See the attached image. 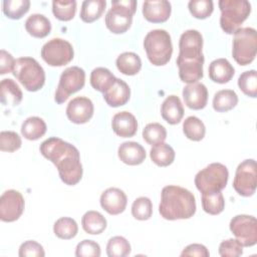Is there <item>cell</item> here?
Here are the masks:
<instances>
[{
    "mask_svg": "<svg viewBox=\"0 0 257 257\" xmlns=\"http://www.w3.org/2000/svg\"><path fill=\"white\" fill-rule=\"evenodd\" d=\"M40 153L57 168L61 181L68 185H76L82 178V165L78 150L60 138L51 137L40 145Z\"/></svg>",
    "mask_w": 257,
    "mask_h": 257,
    "instance_id": "6da1fadb",
    "label": "cell"
},
{
    "mask_svg": "<svg viewBox=\"0 0 257 257\" xmlns=\"http://www.w3.org/2000/svg\"><path fill=\"white\" fill-rule=\"evenodd\" d=\"M196 199L189 190L175 185L163 188L159 212L166 220L189 219L196 213Z\"/></svg>",
    "mask_w": 257,
    "mask_h": 257,
    "instance_id": "7a4b0ae2",
    "label": "cell"
},
{
    "mask_svg": "<svg viewBox=\"0 0 257 257\" xmlns=\"http://www.w3.org/2000/svg\"><path fill=\"white\" fill-rule=\"evenodd\" d=\"M144 48L148 59L153 65L161 66L167 64L173 54L170 33L164 29L151 30L144 39Z\"/></svg>",
    "mask_w": 257,
    "mask_h": 257,
    "instance_id": "3957f363",
    "label": "cell"
},
{
    "mask_svg": "<svg viewBox=\"0 0 257 257\" xmlns=\"http://www.w3.org/2000/svg\"><path fill=\"white\" fill-rule=\"evenodd\" d=\"M220 26L227 34L235 33L251 12V4L247 0H220Z\"/></svg>",
    "mask_w": 257,
    "mask_h": 257,
    "instance_id": "277c9868",
    "label": "cell"
},
{
    "mask_svg": "<svg viewBox=\"0 0 257 257\" xmlns=\"http://www.w3.org/2000/svg\"><path fill=\"white\" fill-rule=\"evenodd\" d=\"M12 72L28 91H37L44 85V69L32 57L17 58Z\"/></svg>",
    "mask_w": 257,
    "mask_h": 257,
    "instance_id": "5b68a950",
    "label": "cell"
},
{
    "mask_svg": "<svg viewBox=\"0 0 257 257\" xmlns=\"http://www.w3.org/2000/svg\"><path fill=\"white\" fill-rule=\"evenodd\" d=\"M137 10L136 0H113L111 8L105 15L107 29L115 34L124 33L133 22V16Z\"/></svg>",
    "mask_w": 257,
    "mask_h": 257,
    "instance_id": "8992f818",
    "label": "cell"
},
{
    "mask_svg": "<svg viewBox=\"0 0 257 257\" xmlns=\"http://www.w3.org/2000/svg\"><path fill=\"white\" fill-rule=\"evenodd\" d=\"M257 32L252 27L239 28L234 33L232 55L240 65L250 64L256 56Z\"/></svg>",
    "mask_w": 257,
    "mask_h": 257,
    "instance_id": "52a82bcc",
    "label": "cell"
},
{
    "mask_svg": "<svg viewBox=\"0 0 257 257\" xmlns=\"http://www.w3.org/2000/svg\"><path fill=\"white\" fill-rule=\"evenodd\" d=\"M229 172L226 166L221 163H212L195 177L196 188L202 193H212L222 191L228 182Z\"/></svg>",
    "mask_w": 257,
    "mask_h": 257,
    "instance_id": "ba28073f",
    "label": "cell"
},
{
    "mask_svg": "<svg viewBox=\"0 0 257 257\" xmlns=\"http://www.w3.org/2000/svg\"><path fill=\"white\" fill-rule=\"evenodd\" d=\"M85 83V72L78 66H70L62 71L55 90L54 99L57 103H63L69 95L80 90Z\"/></svg>",
    "mask_w": 257,
    "mask_h": 257,
    "instance_id": "9c48e42d",
    "label": "cell"
},
{
    "mask_svg": "<svg viewBox=\"0 0 257 257\" xmlns=\"http://www.w3.org/2000/svg\"><path fill=\"white\" fill-rule=\"evenodd\" d=\"M72 45L62 38H52L41 48L42 59L50 66H63L73 59Z\"/></svg>",
    "mask_w": 257,
    "mask_h": 257,
    "instance_id": "30bf717a",
    "label": "cell"
},
{
    "mask_svg": "<svg viewBox=\"0 0 257 257\" xmlns=\"http://www.w3.org/2000/svg\"><path fill=\"white\" fill-rule=\"evenodd\" d=\"M257 169L256 162L248 159L240 163L236 169L233 181L234 190L243 197H250L256 191Z\"/></svg>",
    "mask_w": 257,
    "mask_h": 257,
    "instance_id": "8fae6325",
    "label": "cell"
},
{
    "mask_svg": "<svg viewBox=\"0 0 257 257\" xmlns=\"http://www.w3.org/2000/svg\"><path fill=\"white\" fill-rule=\"evenodd\" d=\"M229 227L243 247H251L257 243V221L254 216L237 215L231 219Z\"/></svg>",
    "mask_w": 257,
    "mask_h": 257,
    "instance_id": "7c38bea8",
    "label": "cell"
},
{
    "mask_svg": "<svg viewBox=\"0 0 257 257\" xmlns=\"http://www.w3.org/2000/svg\"><path fill=\"white\" fill-rule=\"evenodd\" d=\"M25 207L24 198L16 190H7L0 197V219L3 222H14L22 215Z\"/></svg>",
    "mask_w": 257,
    "mask_h": 257,
    "instance_id": "4fadbf2b",
    "label": "cell"
},
{
    "mask_svg": "<svg viewBox=\"0 0 257 257\" xmlns=\"http://www.w3.org/2000/svg\"><path fill=\"white\" fill-rule=\"evenodd\" d=\"M203 36L195 29H189L182 33L179 41V55L182 58H197L204 56L202 52Z\"/></svg>",
    "mask_w": 257,
    "mask_h": 257,
    "instance_id": "5bb4252c",
    "label": "cell"
},
{
    "mask_svg": "<svg viewBox=\"0 0 257 257\" xmlns=\"http://www.w3.org/2000/svg\"><path fill=\"white\" fill-rule=\"evenodd\" d=\"M93 103L85 96H76L72 98L66 107L68 119L76 124L87 122L93 115Z\"/></svg>",
    "mask_w": 257,
    "mask_h": 257,
    "instance_id": "9a60e30c",
    "label": "cell"
},
{
    "mask_svg": "<svg viewBox=\"0 0 257 257\" xmlns=\"http://www.w3.org/2000/svg\"><path fill=\"white\" fill-rule=\"evenodd\" d=\"M204 60V56L197 58L177 57L176 63L179 68L180 79L188 84L200 80L203 77Z\"/></svg>",
    "mask_w": 257,
    "mask_h": 257,
    "instance_id": "2e32d148",
    "label": "cell"
},
{
    "mask_svg": "<svg viewBox=\"0 0 257 257\" xmlns=\"http://www.w3.org/2000/svg\"><path fill=\"white\" fill-rule=\"evenodd\" d=\"M100 206L109 215L122 213L127 204L125 193L118 188H108L100 195Z\"/></svg>",
    "mask_w": 257,
    "mask_h": 257,
    "instance_id": "e0dca14e",
    "label": "cell"
},
{
    "mask_svg": "<svg viewBox=\"0 0 257 257\" xmlns=\"http://www.w3.org/2000/svg\"><path fill=\"white\" fill-rule=\"evenodd\" d=\"M183 98L185 104L191 109H202L208 101V89L201 82L187 84L183 88Z\"/></svg>",
    "mask_w": 257,
    "mask_h": 257,
    "instance_id": "ac0fdd59",
    "label": "cell"
},
{
    "mask_svg": "<svg viewBox=\"0 0 257 257\" xmlns=\"http://www.w3.org/2000/svg\"><path fill=\"white\" fill-rule=\"evenodd\" d=\"M172 11L171 3L167 0L145 1L143 3L144 17L153 23H162L169 19Z\"/></svg>",
    "mask_w": 257,
    "mask_h": 257,
    "instance_id": "d6986e66",
    "label": "cell"
},
{
    "mask_svg": "<svg viewBox=\"0 0 257 257\" xmlns=\"http://www.w3.org/2000/svg\"><path fill=\"white\" fill-rule=\"evenodd\" d=\"M111 127L118 137L131 138L134 137L138 131V121L133 113L123 110L113 115Z\"/></svg>",
    "mask_w": 257,
    "mask_h": 257,
    "instance_id": "ffe728a7",
    "label": "cell"
},
{
    "mask_svg": "<svg viewBox=\"0 0 257 257\" xmlns=\"http://www.w3.org/2000/svg\"><path fill=\"white\" fill-rule=\"evenodd\" d=\"M117 156L122 163L128 166H137L145 161L146 150L137 142H124L118 147Z\"/></svg>",
    "mask_w": 257,
    "mask_h": 257,
    "instance_id": "44dd1931",
    "label": "cell"
},
{
    "mask_svg": "<svg viewBox=\"0 0 257 257\" xmlns=\"http://www.w3.org/2000/svg\"><path fill=\"white\" fill-rule=\"evenodd\" d=\"M131 96L130 86L122 79L116 78L114 84L103 93V99L112 107H117L125 104Z\"/></svg>",
    "mask_w": 257,
    "mask_h": 257,
    "instance_id": "7402d4cb",
    "label": "cell"
},
{
    "mask_svg": "<svg viewBox=\"0 0 257 257\" xmlns=\"http://www.w3.org/2000/svg\"><path fill=\"white\" fill-rule=\"evenodd\" d=\"M162 117L170 124H177L184 116V106L177 95H169L161 106Z\"/></svg>",
    "mask_w": 257,
    "mask_h": 257,
    "instance_id": "603a6c76",
    "label": "cell"
},
{
    "mask_svg": "<svg viewBox=\"0 0 257 257\" xmlns=\"http://www.w3.org/2000/svg\"><path fill=\"white\" fill-rule=\"evenodd\" d=\"M235 69L226 58H217L209 65V77L217 83H227L234 76Z\"/></svg>",
    "mask_w": 257,
    "mask_h": 257,
    "instance_id": "cb8c5ba5",
    "label": "cell"
},
{
    "mask_svg": "<svg viewBox=\"0 0 257 257\" xmlns=\"http://www.w3.org/2000/svg\"><path fill=\"white\" fill-rule=\"evenodd\" d=\"M26 31L33 37L43 38L51 31V23L43 14H31L25 21Z\"/></svg>",
    "mask_w": 257,
    "mask_h": 257,
    "instance_id": "d4e9b609",
    "label": "cell"
},
{
    "mask_svg": "<svg viewBox=\"0 0 257 257\" xmlns=\"http://www.w3.org/2000/svg\"><path fill=\"white\" fill-rule=\"evenodd\" d=\"M1 102L4 105L15 106L22 100V91L19 85L11 78H4L0 83Z\"/></svg>",
    "mask_w": 257,
    "mask_h": 257,
    "instance_id": "484cf974",
    "label": "cell"
},
{
    "mask_svg": "<svg viewBox=\"0 0 257 257\" xmlns=\"http://www.w3.org/2000/svg\"><path fill=\"white\" fill-rule=\"evenodd\" d=\"M90 84L91 86L102 93L108 90L115 82L116 77L105 67H96L90 73Z\"/></svg>",
    "mask_w": 257,
    "mask_h": 257,
    "instance_id": "4316f807",
    "label": "cell"
},
{
    "mask_svg": "<svg viewBox=\"0 0 257 257\" xmlns=\"http://www.w3.org/2000/svg\"><path fill=\"white\" fill-rule=\"evenodd\" d=\"M106 219L97 211H87L81 218L82 229L90 235H98L106 228Z\"/></svg>",
    "mask_w": 257,
    "mask_h": 257,
    "instance_id": "83f0119b",
    "label": "cell"
},
{
    "mask_svg": "<svg viewBox=\"0 0 257 257\" xmlns=\"http://www.w3.org/2000/svg\"><path fill=\"white\" fill-rule=\"evenodd\" d=\"M115 64L119 72L125 75H136L142 68V60L135 52H123L119 54Z\"/></svg>",
    "mask_w": 257,
    "mask_h": 257,
    "instance_id": "f1b7e54d",
    "label": "cell"
},
{
    "mask_svg": "<svg viewBox=\"0 0 257 257\" xmlns=\"http://www.w3.org/2000/svg\"><path fill=\"white\" fill-rule=\"evenodd\" d=\"M45 121L38 116L27 117L21 125L22 136L29 141H36L46 133Z\"/></svg>",
    "mask_w": 257,
    "mask_h": 257,
    "instance_id": "f546056e",
    "label": "cell"
},
{
    "mask_svg": "<svg viewBox=\"0 0 257 257\" xmlns=\"http://www.w3.org/2000/svg\"><path fill=\"white\" fill-rule=\"evenodd\" d=\"M150 157L153 163L159 167H168L175 160V151L174 149L166 144L161 143L155 145L150 151Z\"/></svg>",
    "mask_w": 257,
    "mask_h": 257,
    "instance_id": "4dcf8cb0",
    "label": "cell"
},
{
    "mask_svg": "<svg viewBox=\"0 0 257 257\" xmlns=\"http://www.w3.org/2000/svg\"><path fill=\"white\" fill-rule=\"evenodd\" d=\"M238 103V95L232 89L217 91L213 97V108L219 112H225L234 108Z\"/></svg>",
    "mask_w": 257,
    "mask_h": 257,
    "instance_id": "1f68e13d",
    "label": "cell"
},
{
    "mask_svg": "<svg viewBox=\"0 0 257 257\" xmlns=\"http://www.w3.org/2000/svg\"><path fill=\"white\" fill-rule=\"evenodd\" d=\"M106 6L105 0H85L81 4L80 18L86 23L98 19L103 13Z\"/></svg>",
    "mask_w": 257,
    "mask_h": 257,
    "instance_id": "d6a6232c",
    "label": "cell"
},
{
    "mask_svg": "<svg viewBox=\"0 0 257 257\" xmlns=\"http://www.w3.org/2000/svg\"><path fill=\"white\" fill-rule=\"evenodd\" d=\"M183 132L189 140L199 142L205 137L206 127L199 117L190 115L183 122Z\"/></svg>",
    "mask_w": 257,
    "mask_h": 257,
    "instance_id": "836d02e7",
    "label": "cell"
},
{
    "mask_svg": "<svg viewBox=\"0 0 257 257\" xmlns=\"http://www.w3.org/2000/svg\"><path fill=\"white\" fill-rule=\"evenodd\" d=\"M202 207L210 215L222 213L225 208V200L221 191L202 194Z\"/></svg>",
    "mask_w": 257,
    "mask_h": 257,
    "instance_id": "e575fe53",
    "label": "cell"
},
{
    "mask_svg": "<svg viewBox=\"0 0 257 257\" xmlns=\"http://www.w3.org/2000/svg\"><path fill=\"white\" fill-rule=\"evenodd\" d=\"M78 231L77 223L69 217H61L57 219L53 225V232L56 237L64 240L72 239Z\"/></svg>",
    "mask_w": 257,
    "mask_h": 257,
    "instance_id": "d590c367",
    "label": "cell"
},
{
    "mask_svg": "<svg viewBox=\"0 0 257 257\" xmlns=\"http://www.w3.org/2000/svg\"><path fill=\"white\" fill-rule=\"evenodd\" d=\"M30 7L29 0H4L2 3L3 13L10 19H20Z\"/></svg>",
    "mask_w": 257,
    "mask_h": 257,
    "instance_id": "8d00e7d4",
    "label": "cell"
},
{
    "mask_svg": "<svg viewBox=\"0 0 257 257\" xmlns=\"http://www.w3.org/2000/svg\"><path fill=\"white\" fill-rule=\"evenodd\" d=\"M143 138L149 145H158L164 143L167 139V131L159 122L148 123L143 130Z\"/></svg>",
    "mask_w": 257,
    "mask_h": 257,
    "instance_id": "74e56055",
    "label": "cell"
},
{
    "mask_svg": "<svg viewBox=\"0 0 257 257\" xmlns=\"http://www.w3.org/2000/svg\"><path fill=\"white\" fill-rule=\"evenodd\" d=\"M52 12L54 16L61 21L71 20L76 12V1L67 0V1H52Z\"/></svg>",
    "mask_w": 257,
    "mask_h": 257,
    "instance_id": "f35d334b",
    "label": "cell"
},
{
    "mask_svg": "<svg viewBox=\"0 0 257 257\" xmlns=\"http://www.w3.org/2000/svg\"><path fill=\"white\" fill-rule=\"evenodd\" d=\"M131 244L121 236L110 238L106 244V254L108 257H125L131 253Z\"/></svg>",
    "mask_w": 257,
    "mask_h": 257,
    "instance_id": "ab89813d",
    "label": "cell"
},
{
    "mask_svg": "<svg viewBox=\"0 0 257 257\" xmlns=\"http://www.w3.org/2000/svg\"><path fill=\"white\" fill-rule=\"evenodd\" d=\"M238 86L244 94L250 97L257 96V72L255 69L244 71L238 78Z\"/></svg>",
    "mask_w": 257,
    "mask_h": 257,
    "instance_id": "60d3db41",
    "label": "cell"
},
{
    "mask_svg": "<svg viewBox=\"0 0 257 257\" xmlns=\"http://www.w3.org/2000/svg\"><path fill=\"white\" fill-rule=\"evenodd\" d=\"M132 215L140 221L149 220L153 215V204L148 197L137 198L132 205Z\"/></svg>",
    "mask_w": 257,
    "mask_h": 257,
    "instance_id": "b9f144b4",
    "label": "cell"
},
{
    "mask_svg": "<svg viewBox=\"0 0 257 257\" xmlns=\"http://www.w3.org/2000/svg\"><path fill=\"white\" fill-rule=\"evenodd\" d=\"M188 8L194 17L205 19L212 14L214 6L212 0H191L188 3Z\"/></svg>",
    "mask_w": 257,
    "mask_h": 257,
    "instance_id": "7bdbcfd3",
    "label": "cell"
},
{
    "mask_svg": "<svg viewBox=\"0 0 257 257\" xmlns=\"http://www.w3.org/2000/svg\"><path fill=\"white\" fill-rule=\"evenodd\" d=\"M21 145V138L17 133L12 131H3L0 133V150L2 152H15L20 149Z\"/></svg>",
    "mask_w": 257,
    "mask_h": 257,
    "instance_id": "ee69618b",
    "label": "cell"
},
{
    "mask_svg": "<svg viewBox=\"0 0 257 257\" xmlns=\"http://www.w3.org/2000/svg\"><path fill=\"white\" fill-rule=\"evenodd\" d=\"M243 254V245L237 239H227L219 245V255L222 257H238Z\"/></svg>",
    "mask_w": 257,
    "mask_h": 257,
    "instance_id": "f6af8a7d",
    "label": "cell"
},
{
    "mask_svg": "<svg viewBox=\"0 0 257 257\" xmlns=\"http://www.w3.org/2000/svg\"><path fill=\"white\" fill-rule=\"evenodd\" d=\"M100 246L93 240H82L75 248L76 257H99Z\"/></svg>",
    "mask_w": 257,
    "mask_h": 257,
    "instance_id": "bcb514c9",
    "label": "cell"
},
{
    "mask_svg": "<svg viewBox=\"0 0 257 257\" xmlns=\"http://www.w3.org/2000/svg\"><path fill=\"white\" fill-rule=\"evenodd\" d=\"M18 255L20 257H43L45 255L43 247L34 240H28L19 247Z\"/></svg>",
    "mask_w": 257,
    "mask_h": 257,
    "instance_id": "7dc6e473",
    "label": "cell"
},
{
    "mask_svg": "<svg viewBox=\"0 0 257 257\" xmlns=\"http://www.w3.org/2000/svg\"><path fill=\"white\" fill-rule=\"evenodd\" d=\"M14 57L6 50H0V74H6L13 71L15 64Z\"/></svg>",
    "mask_w": 257,
    "mask_h": 257,
    "instance_id": "c3c4849f",
    "label": "cell"
},
{
    "mask_svg": "<svg viewBox=\"0 0 257 257\" xmlns=\"http://www.w3.org/2000/svg\"><path fill=\"white\" fill-rule=\"evenodd\" d=\"M210 253L206 246L202 244H190L184 248L181 256H197V257H209Z\"/></svg>",
    "mask_w": 257,
    "mask_h": 257,
    "instance_id": "681fc988",
    "label": "cell"
}]
</instances>
